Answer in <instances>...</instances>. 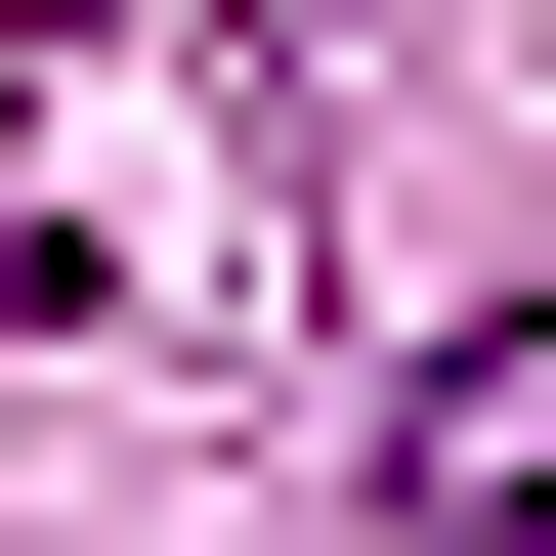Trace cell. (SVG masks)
Instances as JSON below:
<instances>
[{
  "label": "cell",
  "instance_id": "6da1fadb",
  "mask_svg": "<svg viewBox=\"0 0 556 556\" xmlns=\"http://www.w3.org/2000/svg\"><path fill=\"white\" fill-rule=\"evenodd\" d=\"M386 556H556V343H428L386 386Z\"/></svg>",
  "mask_w": 556,
  "mask_h": 556
}]
</instances>
